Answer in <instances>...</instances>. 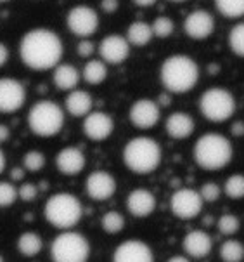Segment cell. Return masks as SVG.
Segmentation results:
<instances>
[{
    "mask_svg": "<svg viewBox=\"0 0 244 262\" xmlns=\"http://www.w3.org/2000/svg\"><path fill=\"white\" fill-rule=\"evenodd\" d=\"M224 193L232 200L244 198V176L242 174L230 176L224 184Z\"/></svg>",
    "mask_w": 244,
    "mask_h": 262,
    "instance_id": "cell-30",
    "label": "cell"
},
{
    "mask_svg": "<svg viewBox=\"0 0 244 262\" xmlns=\"http://www.w3.org/2000/svg\"><path fill=\"white\" fill-rule=\"evenodd\" d=\"M232 134H234V136H237V137L244 136V123H242V122L234 123V125H232Z\"/></svg>",
    "mask_w": 244,
    "mask_h": 262,
    "instance_id": "cell-43",
    "label": "cell"
},
{
    "mask_svg": "<svg viewBox=\"0 0 244 262\" xmlns=\"http://www.w3.org/2000/svg\"><path fill=\"white\" fill-rule=\"evenodd\" d=\"M0 2H9V0H0Z\"/></svg>",
    "mask_w": 244,
    "mask_h": 262,
    "instance_id": "cell-49",
    "label": "cell"
},
{
    "mask_svg": "<svg viewBox=\"0 0 244 262\" xmlns=\"http://www.w3.org/2000/svg\"><path fill=\"white\" fill-rule=\"evenodd\" d=\"M165 128L166 134L172 137V139L182 141L190 137V134L196 128V123H194V118L190 117L189 113L184 112H174L172 115H168L166 122H165Z\"/></svg>",
    "mask_w": 244,
    "mask_h": 262,
    "instance_id": "cell-21",
    "label": "cell"
},
{
    "mask_svg": "<svg viewBox=\"0 0 244 262\" xmlns=\"http://www.w3.org/2000/svg\"><path fill=\"white\" fill-rule=\"evenodd\" d=\"M199 110L206 120L213 123H222L236 113V99L224 87H211L203 92L199 99Z\"/></svg>",
    "mask_w": 244,
    "mask_h": 262,
    "instance_id": "cell-8",
    "label": "cell"
},
{
    "mask_svg": "<svg viewBox=\"0 0 244 262\" xmlns=\"http://www.w3.org/2000/svg\"><path fill=\"white\" fill-rule=\"evenodd\" d=\"M168 262H190L187 257H184V255H174Z\"/></svg>",
    "mask_w": 244,
    "mask_h": 262,
    "instance_id": "cell-45",
    "label": "cell"
},
{
    "mask_svg": "<svg viewBox=\"0 0 244 262\" xmlns=\"http://www.w3.org/2000/svg\"><path fill=\"white\" fill-rule=\"evenodd\" d=\"M7 59H9V49L0 42V68L7 63Z\"/></svg>",
    "mask_w": 244,
    "mask_h": 262,
    "instance_id": "cell-40",
    "label": "cell"
},
{
    "mask_svg": "<svg viewBox=\"0 0 244 262\" xmlns=\"http://www.w3.org/2000/svg\"><path fill=\"white\" fill-rule=\"evenodd\" d=\"M232 155L234 149L230 141L225 136L215 134V132L201 136L194 144V160L203 170L225 168L232 160Z\"/></svg>",
    "mask_w": 244,
    "mask_h": 262,
    "instance_id": "cell-3",
    "label": "cell"
},
{
    "mask_svg": "<svg viewBox=\"0 0 244 262\" xmlns=\"http://www.w3.org/2000/svg\"><path fill=\"white\" fill-rule=\"evenodd\" d=\"M170 2H185V0H170Z\"/></svg>",
    "mask_w": 244,
    "mask_h": 262,
    "instance_id": "cell-47",
    "label": "cell"
},
{
    "mask_svg": "<svg viewBox=\"0 0 244 262\" xmlns=\"http://www.w3.org/2000/svg\"><path fill=\"white\" fill-rule=\"evenodd\" d=\"M0 262H4V259H2V255H0Z\"/></svg>",
    "mask_w": 244,
    "mask_h": 262,
    "instance_id": "cell-48",
    "label": "cell"
},
{
    "mask_svg": "<svg viewBox=\"0 0 244 262\" xmlns=\"http://www.w3.org/2000/svg\"><path fill=\"white\" fill-rule=\"evenodd\" d=\"M99 54L106 64H121L130 56V43L121 35H108L99 43Z\"/></svg>",
    "mask_w": 244,
    "mask_h": 262,
    "instance_id": "cell-14",
    "label": "cell"
},
{
    "mask_svg": "<svg viewBox=\"0 0 244 262\" xmlns=\"http://www.w3.org/2000/svg\"><path fill=\"white\" fill-rule=\"evenodd\" d=\"M158 0H134V4H137L139 7H151V6H154Z\"/></svg>",
    "mask_w": 244,
    "mask_h": 262,
    "instance_id": "cell-44",
    "label": "cell"
},
{
    "mask_svg": "<svg viewBox=\"0 0 244 262\" xmlns=\"http://www.w3.org/2000/svg\"><path fill=\"white\" fill-rule=\"evenodd\" d=\"M184 252L192 259H203L210 255L213 248V239L206 231H190L182 239Z\"/></svg>",
    "mask_w": 244,
    "mask_h": 262,
    "instance_id": "cell-20",
    "label": "cell"
},
{
    "mask_svg": "<svg viewBox=\"0 0 244 262\" xmlns=\"http://www.w3.org/2000/svg\"><path fill=\"white\" fill-rule=\"evenodd\" d=\"M23 177H25V168L16 167V168H12V170H11V179L12 181H21Z\"/></svg>",
    "mask_w": 244,
    "mask_h": 262,
    "instance_id": "cell-41",
    "label": "cell"
},
{
    "mask_svg": "<svg viewBox=\"0 0 244 262\" xmlns=\"http://www.w3.org/2000/svg\"><path fill=\"white\" fill-rule=\"evenodd\" d=\"M130 122L132 125L140 128V130H148L153 128L161 118V112H159V104L153 99H137L130 108Z\"/></svg>",
    "mask_w": 244,
    "mask_h": 262,
    "instance_id": "cell-12",
    "label": "cell"
},
{
    "mask_svg": "<svg viewBox=\"0 0 244 262\" xmlns=\"http://www.w3.org/2000/svg\"><path fill=\"white\" fill-rule=\"evenodd\" d=\"M159 78L168 92L185 94L196 87L199 80V66L192 57L185 54H174L163 61Z\"/></svg>",
    "mask_w": 244,
    "mask_h": 262,
    "instance_id": "cell-2",
    "label": "cell"
},
{
    "mask_svg": "<svg viewBox=\"0 0 244 262\" xmlns=\"http://www.w3.org/2000/svg\"><path fill=\"white\" fill-rule=\"evenodd\" d=\"M23 165L26 170H30V172L42 170V168L45 167V155L40 153L37 149L28 151V153H25V157H23Z\"/></svg>",
    "mask_w": 244,
    "mask_h": 262,
    "instance_id": "cell-34",
    "label": "cell"
},
{
    "mask_svg": "<svg viewBox=\"0 0 244 262\" xmlns=\"http://www.w3.org/2000/svg\"><path fill=\"white\" fill-rule=\"evenodd\" d=\"M113 262H154V254L148 243L140 239H127L116 247Z\"/></svg>",
    "mask_w": 244,
    "mask_h": 262,
    "instance_id": "cell-17",
    "label": "cell"
},
{
    "mask_svg": "<svg viewBox=\"0 0 244 262\" xmlns=\"http://www.w3.org/2000/svg\"><path fill=\"white\" fill-rule=\"evenodd\" d=\"M220 257L224 262H242L244 245L239 239H225L220 247Z\"/></svg>",
    "mask_w": 244,
    "mask_h": 262,
    "instance_id": "cell-27",
    "label": "cell"
},
{
    "mask_svg": "<svg viewBox=\"0 0 244 262\" xmlns=\"http://www.w3.org/2000/svg\"><path fill=\"white\" fill-rule=\"evenodd\" d=\"M203 198L199 191H194L190 188L177 189L170 198V208L172 214L180 221H190L196 219L203 210Z\"/></svg>",
    "mask_w": 244,
    "mask_h": 262,
    "instance_id": "cell-9",
    "label": "cell"
},
{
    "mask_svg": "<svg viewBox=\"0 0 244 262\" xmlns=\"http://www.w3.org/2000/svg\"><path fill=\"white\" fill-rule=\"evenodd\" d=\"M19 56L25 66L33 72H47L59 64L63 42L48 28H33L25 33L19 43Z\"/></svg>",
    "mask_w": 244,
    "mask_h": 262,
    "instance_id": "cell-1",
    "label": "cell"
},
{
    "mask_svg": "<svg viewBox=\"0 0 244 262\" xmlns=\"http://www.w3.org/2000/svg\"><path fill=\"white\" fill-rule=\"evenodd\" d=\"M127 208L134 217L144 219L156 210V196L148 189H134L127 198Z\"/></svg>",
    "mask_w": 244,
    "mask_h": 262,
    "instance_id": "cell-19",
    "label": "cell"
},
{
    "mask_svg": "<svg viewBox=\"0 0 244 262\" xmlns=\"http://www.w3.org/2000/svg\"><path fill=\"white\" fill-rule=\"evenodd\" d=\"M215 7L222 16L229 19L244 16V0H215Z\"/></svg>",
    "mask_w": 244,
    "mask_h": 262,
    "instance_id": "cell-28",
    "label": "cell"
},
{
    "mask_svg": "<svg viewBox=\"0 0 244 262\" xmlns=\"http://www.w3.org/2000/svg\"><path fill=\"white\" fill-rule=\"evenodd\" d=\"M153 35L158 38H168L175 30V23L172 17L168 16H158L156 19L153 21Z\"/></svg>",
    "mask_w": 244,
    "mask_h": 262,
    "instance_id": "cell-32",
    "label": "cell"
},
{
    "mask_svg": "<svg viewBox=\"0 0 244 262\" xmlns=\"http://www.w3.org/2000/svg\"><path fill=\"white\" fill-rule=\"evenodd\" d=\"M4 168H6V155H4V151L0 149V174L4 172Z\"/></svg>",
    "mask_w": 244,
    "mask_h": 262,
    "instance_id": "cell-46",
    "label": "cell"
},
{
    "mask_svg": "<svg viewBox=\"0 0 244 262\" xmlns=\"http://www.w3.org/2000/svg\"><path fill=\"white\" fill-rule=\"evenodd\" d=\"M114 130V120L104 112H90L83 118V132L90 141H106Z\"/></svg>",
    "mask_w": 244,
    "mask_h": 262,
    "instance_id": "cell-15",
    "label": "cell"
},
{
    "mask_svg": "<svg viewBox=\"0 0 244 262\" xmlns=\"http://www.w3.org/2000/svg\"><path fill=\"white\" fill-rule=\"evenodd\" d=\"M69 32L80 38H88L99 28V14L88 6H75L66 16Z\"/></svg>",
    "mask_w": 244,
    "mask_h": 262,
    "instance_id": "cell-10",
    "label": "cell"
},
{
    "mask_svg": "<svg viewBox=\"0 0 244 262\" xmlns=\"http://www.w3.org/2000/svg\"><path fill=\"white\" fill-rule=\"evenodd\" d=\"M85 163H87V158H85V155H83V151L78 148H73V146L61 149L56 157L57 170L64 176L80 174V172L85 168Z\"/></svg>",
    "mask_w": 244,
    "mask_h": 262,
    "instance_id": "cell-18",
    "label": "cell"
},
{
    "mask_svg": "<svg viewBox=\"0 0 244 262\" xmlns=\"http://www.w3.org/2000/svg\"><path fill=\"white\" fill-rule=\"evenodd\" d=\"M9 136H11V132H9V127L4 125V123H0V144L6 143L9 139Z\"/></svg>",
    "mask_w": 244,
    "mask_h": 262,
    "instance_id": "cell-42",
    "label": "cell"
},
{
    "mask_svg": "<svg viewBox=\"0 0 244 262\" xmlns=\"http://www.w3.org/2000/svg\"><path fill=\"white\" fill-rule=\"evenodd\" d=\"M153 37V28H151V25L144 23V21H135L127 30V40L130 46L144 47L151 42Z\"/></svg>",
    "mask_w": 244,
    "mask_h": 262,
    "instance_id": "cell-24",
    "label": "cell"
},
{
    "mask_svg": "<svg viewBox=\"0 0 244 262\" xmlns=\"http://www.w3.org/2000/svg\"><path fill=\"white\" fill-rule=\"evenodd\" d=\"M17 194L23 202H33L38 196V188L33 183H23L17 188Z\"/></svg>",
    "mask_w": 244,
    "mask_h": 262,
    "instance_id": "cell-37",
    "label": "cell"
},
{
    "mask_svg": "<svg viewBox=\"0 0 244 262\" xmlns=\"http://www.w3.org/2000/svg\"><path fill=\"white\" fill-rule=\"evenodd\" d=\"M108 77V64L103 59H90L83 68V80L90 85H99Z\"/></svg>",
    "mask_w": 244,
    "mask_h": 262,
    "instance_id": "cell-25",
    "label": "cell"
},
{
    "mask_svg": "<svg viewBox=\"0 0 244 262\" xmlns=\"http://www.w3.org/2000/svg\"><path fill=\"white\" fill-rule=\"evenodd\" d=\"M216 228H218V231L224 236H232V234H236L237 231L241 229V221L234 214H225L218 219Z\"/></svg>",
    "mask_w": 244,
    "mask_h": 262,
    "instance_id": "cell-33",
    "label": "cell"
},
{
    "mask_svg": "<svg viewBox=\"0 0 244 262\" xmlns=\"http://www.w3.org/2000/svg\"><path fill=\"white\" fill-rule=\"evenodd\" d=\"M43 214L48 224L57 229L75 228L83 215V207L80 200L71 193H56L47 200Z\"/></svg>",
    "mask_w": 244,
    "mask_h": 262,
    "instance_id": "cell-5",
    "label": "cell"
},
{
    "mask_svg": "<svg viewBox=\"0 0 244 262\" xmlns=\"http://www.w3.org/2000/svg\"><path fill=\"white\" fill-rule=\"evenodd\" d=\"M90 257L88 239L75 231H64L57 234L51 243L52 262H87Z\"/></svg>",
    "mask_w": 244,
    "mask_h": 262,
    "instance_id": "cell-7",
    "label": "cell"
},
{
    "mask_svg": "<svg viewBox=\"0 0 244 262\" xmlns=\"http://www.w3.org/2000/svg\"><path fill=\"white\" fill-rule=\"evenodd\" d=\"M92 96L87 91H71L64 99V106L73 117H87L92 112Z\"/></svg>",
    "mask_w": 244,
    "mask_h": 262,
    "instance_id": "cell-22",
    "label": "cell"
},
{
    "mask_svg": "<svg viewBox=\"0 0 244 262\" xmlns=\"http://www.w3.org/2000/svg\"><path fill=\"white\" fill-rule=\"evenodd\" d=\"M199 194H201L203 202L213 203V202H216V200L220 198L222 189H220V186L216 183H205L201 186V189H199Z\"/></svg>",
    "mask_w": 244,
    "mask_h": 262,
    "instance_id": "cell-36",
    "label": "cell"
},
{
    "mask_svg": "<svg viewBox=\"0 0 244 262\" xmlns=\"http://www.w3.org/2000/svg\"><path fill=\"white\" fill-rule=\"evenodd\" d=\"M64 125V112L56 101H37L28 113V127L38 137H52Z\"/></svg>",
    "mask_w": 244,
    "mask_h": 262,
    "instance_id": "cell-6",
    "label": "cell"
},
{
    "mask_svg": "<svg viewBox=\"0 0 244 262\" xmlns=\"http://www.w3.org/2000/svg\"><path fill=\"white\" fill-rule=\"evenodd\" d=\"M118 7H119V0H101V9H103L106 14L116 12Z\"/></svg>",
    "mask_w": 244,
    "mask_h": 262,
    "instance_id": "cell-39",
    "label": "cell"
},
{
    "mask_svg": "<svg viewBox=\"0 0 244 262\" xmlns=\"http://www.w3.org/2000/svg\"><path fill=\"white\" fill-rule=\"evenodd\" d=\"M85 191L95 202H104L116 193V179L106 170H94L87 177Z\"/></svg>",
    "mask_w": 244,
    "mask_h": 262,
    "instance_id": "cell-13",
    "label": "cell"
},
{
    "mask_svg": "<svg viewBox=\"0 0 244 262\" xmlns=\"http://www.w3.org/2000/svg\"><path fill=\"white\" fill-rule=\"evenodd\" d=\"M52 80L59 91H75L80 82V72L73 64H57Z\"/></svg>",
    "mask_w": 244,
    "mask_h": 262,
    "instance_id": "cell-23",
    "label": "cell"
},
{
    "mask_svg": "<svg viewBox=\"0 0 244 262\" xmlns=\"http://www.w3.org/2000/svg\"><path fill=\"white\" fill-rule=\"evenodd\" d=\"M229 47L239 57H244V23H239L229 32Z\"/></svg>",
    "mask_w": 244,
    "mask_h": 262,
    "instance_id": "cell-31",
    "label": "cell"
},
{
    "mask_svg": "<svg viewBox=\"0 0 244 262\" xmlns=\"http://www.w3.org/2000/svg\"><path fill=\"white\" fill-rule=\"evenodd\" d=\"M26 91L16 78H0V113H16L23 108Z\"/></svg>",
    "mask_w": 244,
    "mask_h": 262,
    "instance_id": "cell-11",
    "label": "cell"
},
{
    "mask_svg": "<svg viewBox=\"0 0 244 262\" xmlns=\"http://www.w3.org/2000/svg\"><path fill=\"white\" fill-rule=\"evenodd\" d=\"M77 52L80 57H90L95 52V43L88 38H82V42L77 46Z\"/></svg>",
    "mask_w": 244,
    "mask_h": 262,
    "instance_id": "cell-38",
    "label": "cell"
},
{
    "mask_svg": "<svg viewBox=\"0 0 244 262\" xmlns=\"http://www.w3.org/2000/svg\"><path fill=\"white\" fill-rule=\"evenodd\" d=\"M184 32L192 40H206L215 32V19L208 11H192L184 21Z\"/></svg>",
    "mask_w": 244,
    "mask_h": 262,
    "instance_id": "cell-16",
    "label": "cell"
},
{
    "mask_svg": "<svg viewBox=\"0 0 244 262\" xmlns=\"http://www.w3.org/2000/svg\"><path fill=\"white\" fill-rule=\"evenodd\" d=\"M123 163L134 174H151L161 163V148L151 137H134L123 148Z\"/></svg>",
    "mask_w": 244,
    "mask_h": 262,
    "instance_id": "cell-4",
    "label": "cell"
},
{
    "mask_svg": "<svg viewBox=\"0 0 244 262\" xmlns=\"http://www.w3.org/2000/svg\"><path fill=\"white\" fill-rule=\"evenodd\" d=\"M17 198H19L17 188H14V186L11 183H7V181H2V183H0V208L11 207Z\"/></svg>",
    "mask_w": 244,
    "mask_h": 262,
    "instance_id": "cell-35",
    "label": "cell"
},
{
    "mask_svg": "<svg viewBox=\"0 0 244 262\" xmlns=\"http://www.w3.org/2000/svg\"><path fill=\"white\" fill-rule=\"evenodd\" d=\"M42 247L43 242L37 233H23L17 238V250L25 257H35L37 254H40Z\"/></svg>",
    "mask_w": 244,
    "mask_h": 262,
    "instance_id": "cell-26",
    "label": "cell"
},
{
    "mask_svg": "<svg viewBox=\"0 0 244 262\" xmlns=\"http://www.w3.org/2000/svg\"><path fill=\"white\" fill-rule=\"evenodd\" d=\"M101 226H103V229L108 234H118L119 231L125 228V219H123V215L119 214V212L109 210V212H106L103 215V219H101Z\"/></svg>",
    "mask_w": 244,
    "mask_h": 262,
    "instance_id": "cell-29",
    "label": "cell"
}]
</instances>
